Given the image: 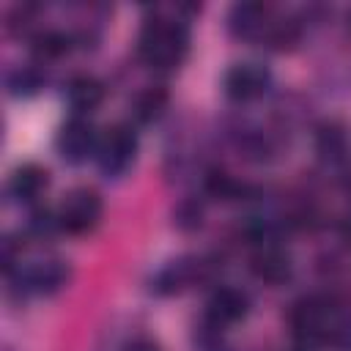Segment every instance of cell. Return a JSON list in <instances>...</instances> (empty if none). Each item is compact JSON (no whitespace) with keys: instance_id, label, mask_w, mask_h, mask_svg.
<instances>
[{"instance_id":"cell-10","label":"cell","mask_w":351,"mask_h":351,"mask_svg":"<svg viewBox=\"0 0 351 351\" xmlns=\"http://www.w3.org/2000/svg\"><path fill=\"white\" fill-rule=\"evenodd\" d=\"M250 271L255 280L266 282V285H282L291 280V258L277 247V244H266L258 247L250 258Z\"/></svg>"},{"instance_id":"cell-22","label":"cell","mask_w":351,"mask_h":351,"mask_svg":"<svg viewBox=\"0 0 351 351\" xmlns=\"http://www.w3.org/2000/svg\"><path fill=\"white\" fill-rule=\"evenodd\" d=\"M195 346H197V351H228L219 326H214L211 321H206V326L195 335Z\"/></svg>"},{"instance_id":"cell-18","label":"cell","mask_w":351,"mask_h":351,"mask_svg":"<svg viewBox=\"0 0 351 351\" xmlns=\"http://www.w3.org/2000/svg\"><path fill=\"white\" fill-rule=\"evenodd\" d=\"M206 192L217 200H236L244 195V184H239L230 173L225 170H208L206 176Z\"/></svg>"},{"instance_id":"cell-3","label":"cell","mask_w":351,"mask_h":351,"mask_svg":"<svg viewBox=\"0 0 351 351\" xmlns=\"http://www.w3.org/2000/svg\"><path fill=\"white\" fill-rule=\"evenodd\" d=\"M101 208H104V203H101V195H99L96 189H90V186H77V189H71V192L63 197L60 208H58L60 230H66V233H71V236H85V233H90V230L99 225V219H101Z\"/></svg>"},{"instance_id":"cell-11","label":"cell","mask_w":351,"mask_h":351,"mask_svg":"<svg viewBox=\"0 0 351 351\" xmlns=\"http://www.w3.org/2000/svg\"><path fill=\"white\" fill-rule=\"evenodd\" d=\"M315 151L324 162L329 165H340L348 159L351 154V140H348V132L343 123L337 121H324L318 129H315Z\"/></svg>"},{"instance_id":"cell-7","label":"cell","mask_w":351,"mask_h":351,"mask_svg":"<svg viewBox=\"0 0 351 351\" xmlns=\"http://www.w3.org/2000/svg\"><path fill=\"white\" fill-rule=\"evenodd\" d=\"M271 22V8L263 3H236L228 14V30L244 41H263Z\"/></svg>"},{"instance_id":"cell-15","label":"cell","mask_w":351,"mask_h":351,"mask_svg":"<svg viewBox=\"0 0 351 351\" xmlns=\"http://www.w3.org/2000/svg\"><path fill=\"white\" fill-rule=\"evenodd\" d=\"M71 44H74V38L69 33H63V30H41V33L33 36L30 49L41 60H58L71 49Z\"/></svg>"},{"instance_id":"cell-23","label":"cell","mask_w":351,"mask_h":351,"mask_svg":"<svg viewBox=\"0 0 351 351\" xmlns=\"http://www.w3.org/2000/svg\"><path fill=\"white\" fill-rule=\"evenodd\" d=\"M19 255H22V244H16L11 236H5V241H3V269H5V274L14 271V263L19 261Z\"/></svg>"},{"instance_id":"cell-17","label":"cell","mask_w":351,"mask_h":351,"mask_svg":"<svg viewBox=\"0 0 351 351\" xmlns=\"http://www.w3.org/2000/svg\"><path fill=\"white\" fill-rule=\"evenodd\" d=\"M44 88V74L36 66H19L8 74V90L14 96H33Z\"/></svg>"},{"instance_id":"cell-9","label":"cell","mask_w":351,"mask_h":351,"mask_svg":"<svg viewBox=\"0 0 351 351\" xmlns=\"http://www.w3.org/2000/svg\"><path fill=\"white\" fill-rule=\"evenodd\" d=\"M71 277V269L66 261H44V263H36L30 269H25L19 274V282H22V291L25 293H58Z\"/></svg>"},{"instance_id":"cell-13","label":"cell","mask_w":351,"mask_h":351,"mask_svg":"<svg viewBox=\"0 0 351 351\" xmlns=\"http://www.w3.org/2000/svg\"><path fill=\"white\" fill-rule=\"evenodd\" d=\"M104 96H107L104 82L90 74H77L66 85V99L77 115H85V112H93L96 107H101Z\"/></svg>"},{"instance_id":"cell-16","label":"cell","mask_w":351,"mask_h":351,"mask_svg":"<svg viewBox=\"0 0 351 351\" xmlns=\"http://www.w3.org/2000/svg\"><path fill=\"white\" fill-rule=\"evenodd\" d=\"M302 38V22L293 19V16H285V19H274L269 33H266V44L274 47V49H291L296 47Z\"/></svg>"},{"instance_id":"cell-21","label":"cell","mask_w":351,"mask_h":351,"mask_svg":"<svg viewBox=\"0 0 351 351\" xmlns=\"http://www.w3.org/2000/svg\"><path fill=\"white\" fill-rule=\"evenodd\" d=\"M27 230L33 233V236H52L55 230H60V219H58V214H52L49 208H36L33 214H30V222H27Z\"/></svg>"},{"instance_id":"cell-20","label":"cell","mask_w":351,"mask_h":351,"mask_svg":"<svg viewBox=\"0 0 351 351\" xmlns=\"http://www.w3.org/2000/svg\"><path fill=\"white\" fill-rule=\"evenodd\" d=\"M173 222H176L178 230H195V228H200V222H203V208H200L195 200H184V203L176 206Z\"/></svg>"},{"instance_id":"cell-1","label":"cell","mask_w":351,"mask_h":351,"mask_svg":"<svg viewBox=\"0 0 351 351\" xmlns=\"http://www.w3.org/2000/svg\"><path fill=\"white\" fill-rule=\"evenodd\" d=\"M137 52L151 69L159 71L178 69L189 52V27L178 19L151 16L140 30Z\"/></svg>"},{"instance_id":"cell-6","label":"cell","mask_w":351,"mask_h":351,"mask_svg":"<svg viewBox=\"0 0 351 351\" xmlns=\"http://www.w3.org/2000/svg\"><path fill=\"white\" fill-rule=\"evenodd\" d=\"M271 74L263 63H236L225 74V93L233 101H252L266 93Z\"/></svg>"},{"instance_id":"cell-5","label":"cell","mask_w":351,"mask_h":351,"mask_svg":"<svg viewBox=\"0 0 351 351\" xmlns=\"http://www.w3.org/2000/svg\"><path fill=\"white\" fill-rule=\"evenodd\" d=\"M96 145H99V134H96L93 123L82 115L69 118L58 129V137H55V148H58L60 159L69 165L85 162L90 154H96Z\"/></svg>"},{"instance_id":"cell-19","label":"cell","mask_w":351,"mask_h":351,"mask_svg":"<svg viewBox=\"0 0 351 351\" xmlns=\"http://www.w3.org/2000/svg\"><path fill=\"white\" fill-rule=\"evenodd\" d=\"M326 343L335 351H351V313L332 315L329 332H326Z\"/></svg>"},{"instance_id":"cell-26","label":"cell","mask_w":351,"mask_h":351,"mask_svg":"<svg viewBox=\"0 0 351 351\" xmlns=\"http://www.w3.org/2000/svg\"><path fill=\"white\" fill-rule=\"evenodd\" d=\"M346 22H348V27H351V8L346 11Z\"/></svg>"},{"instance_id":"cell-4","label":"cell","mask_w":351,"mask_h":351,"mask_svg":"<svg viewBox=\"0 0 351 351\" xmlns=\"http://www.w3.org/2000/svg\"><path fill=\"white\" fill-rule=\"evenodd\" d=\"M332 307L326 299L321 296H304L291 307V329L296 335L299 343L304 346H315V343H326V332H329V321H332Z\"/></svg>"},{"instance_id":"cell-14","label":"cell","mask_w":351,"mask_h":351,"mask_svg":"<svg viewBox=\"0 0 351 351\" xmlns=\"http://www.w3.org/2000/svg\"><path fill=\"white\" fill-rule=\"evenodd\" d=\"M167 101H170V93L162 85H145L132 101V115L140 123H154L167 110Z\"/></svg>"},{"instance_id":"cell-25","label":"cell","mask_w":351,"mask_h":351,"mask_svg":"<svg viewBox=\"0 0 351 351\" xmlns=\"http://www.w3.org/2000/svg\"><path fill=\"white\" fill-rule=\"evenodd\" d=\"M340 236H343V241L351 247V214L343 217V222H340Z\"/></svg>"},{"instance_id":"cell-12","label":"cell","mask_w":351,"mask_h":351,"mask_svg":"<svg viewBox=\"0 0 351 351\" xmlns=\"http://www.w3.org/2000/svg\"><path fill=\"white\" fill-rule=\"evenodd\" d=\"M47 186H49V173H47V167H41L36 162H27V165L16 167L11 181H8V192L19 203H33L36 197L44 195Z\"/></svg>"},{"instance_id":"cell-24","label":"cell","mask_w":351,"mask_h":351,"mask_svg":"<svg viewBox=\"0 0 351 351\" xmlns=\"http://www.w3.org/2000/svg\"><path fill=\"white\" fill-rule=\"evenodd\" d=\"M123 351H162L151 337H134V340H129L126 343V348Z\"/></svg>"},{"instance_id":"cell-2","label":"cell","mask_w":351,"mask_h":351,"mask_svg":"<svg viewBox=\"0 0 351 351\" xmlns=\"http://www.w3.org/2000/svg\"><path fill=\"white\" fill-rule=\"evenodd\" d=\"M137 154V134L129 123H112L104 129V134L99 137L96 145V165L107 178H118L123 176Z\"/></svg>"},{"instance_id":"cell-8","label":"cell","mask_w":351,"mask_h":351,"mask_svg":"<svg viewBox=\"0 0 351 351\" xmlns=\"http://www.w3.org/2000/svg\"><path fill=\"white\" fill-rule=\"evenodd\" d=\"M250 313V296L241 291V288H230V285H222L217 288L208 302H206V321H211L214 326H228V324H236L241 321L244 315Z\"/></svg>"}]
</instances>
